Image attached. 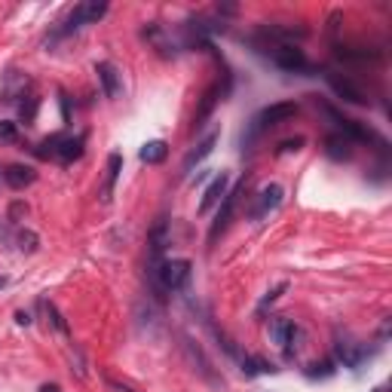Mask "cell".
Here are the masks:
<instances>
[{
  "mask_svg": "<svg viewBox=\"0 0 392 392\" xmlns=\"http://www.w3.org/2000/svg\"><path fill=\"white\" fill-rule=\"evenodd\" d=\"M154 276V288L156 292H181L190 282V260L175 258V260H163V264L151 267Z\"/></svg>",
  "mask_w": 392,
  "mask_h": 392,
  "instance_id": "obj_1",
  "label": "cell"
},
{
  "mask_svg": "<svg viewBox=\"0 0 392 392\" xmlns=\"http://www.w3.org/2000/svg\"><path fill=\"white\" fill-rule=\"evenodd\" d=\"M83 144H86L83 135H50L40 147H37V156L55 160V163H74L83 156Z\"/></svg>",
  "mask_w": 392,
  "mask_h": 392,
  "instance_id": "obj_2",
  "label": "cell"
},
{
  "mask_svg": "<svg viewBox=\"0 0 392 392\" xmlns=\"http://www.w3.org/2000/svg\"><path fill=\"white\" fill-rule=\"evenodd\" d=\"M108 13V4L105 0H86V4H80V6H74L71 9V16L62 22V28H55V34L50 37V40H59V37H68L74 31H80L83 25H92V22H98L101 16Z\"/></svg>",
  "mask_w": 392,
  "mask_h": 392,
  "instance_id": "obj_3",
  "label": "cell"
},
{
  "mask_svg": "<svg viewBox=\"0 0 392 392\" xmlns=\"http://www.w3.org/2000/svg\"><path fill=\"white\" fill-rule=\"evenodd\" d=\"M267 55L273 59L276 68H282V71H294V74L310 71V62H306L304 50H297L294 43H276L273 50H267Z\"/></svg>",
  "mask_w": 392,
  "mask_h": 392,
  "instance_id": "obj_4",
  "label": "cell"
},
{
  "mask_svg": "<svg viewBox=\"0 0 392 392\" xmlns=\"http://www.w3.org/2000/svg\"><path fill=\"white\" fill-rule=\"evenodd\" d=\"M282 196H285V190L279 188V184H267V188H260L258 196H255V202H251V209H248V218L251 221L267 218L270 212L282 205Z\"/></svg>",
  "mask_w": 392,
  "mask_h": 392,
  "instance_id": "obj_5",
  "label": "cell"
},
{
  "mask_svg": "<svg viewBox=\"0 0 392 392\" xmlns=\"http://www.w3.org/2000/svg\"><path fill=\"white\" fill-rule=\"evenodd\" d=\"M325 80H328V86L334 89V96H338V98L350 101V105H368L365 92H362V89H359L352 80H347V77H343V74H338V71H328V74H325Z\"/></svg>",
  "mask_w": 392,
  "mask_h": 392,
  "instance_id": "obj_6",
  "label": "cell"
},
{
  "mask_svg": "<svg viewBox=\"0 0 392 392\" xmlns=\"http://www.w3.org/2000/svg\"><path fill=\"white\" fill-rule=\"evenodd\" d=\"M294 114H297V105H294V101H279V105L264 108L255 120H251V123H255L260 132H264L267 126H279V123H285V120H292Z\"/></svg>",
  "mask_w": 392,
  "mask_h": 392,
  "instance_id": "obj_7",
  "label": "cell"
},
{
  "mask_svg": "<svg viewBox=\"0 0 392 392\" xmlns=\"http://www.w3.org/2000/svg\"><path fill=\"white\" fill-rule=\"evenodd\" d=\"M242 190H246V181H239L236 188H233L227 196H224V205H221V212H218V218H214V224H212V230H209V242H214L221 236L224 230H227V224H230V214H233V209H236V202H239V196H242Z\"/></svg>",
  "mask_w": 392,
  "mask_h": 392,
  "instance_id": "obj_8",
  "label": "cell"
},
{
  "mask_svg": "<svg viewBox=\"0 0 392 392\" xmlns=\"http://www.w3.org/2000/svg\"><path fill=\"white\" fill-rule=\"evenodd\" d=\"M96 74H98V83H101V92H105V98L117 101L123 96V74H120L110 62H98L96 64Z\"/></svg>",
  "mask_w": 392,
  "mask_h": 392,
  "instance_id": "obj_9",
  "label": "cell"
},
{
  "mask_svg": "<svg viewBox=\"0 0 392 392\" xmlns=\"http://www.w3.org/2000/svg\"><path fill=\"white\" fill-rule=\"evenodd\" d=\"M270 338H273L276 347L292 352V343L297 338V325L292 319H285V316H273V319H270Z\"/></svg>",
  "mask_w": 392,
  "mask_h": 392,
  "instance_id": "obj_10",
  "label": "cell"
},
{
  "mask_svg": "<svg viewBox=\"0 0 392 392\" xmlns=\"http://www.w3.org/2000/svg\"><path fill=\"white\" fill-rule=\"evenodd\" d=\"M334 350H338V359H340L343 368H359L362 362L368 359V350L362 347V343H356V340H338V343H334Z\"/></svg>",
  "mask_w": 392,
  "mask_h": 392,
  "instance_id": "obj_11",
  "label": "cell"
},
{
  "mask_svg": "<svg viewBox=\"0 0 392 392\" xmlns=\"http://www.w3.org/2000/svg\"><path fill=\"white\" fill-rule=\"evenodd\" d=\"M4 181L13 190H25V188H31V184L37 181V172L31 169V166L13 163V166H6V169H4Z\"/></svg>",
  "mask_w": 392,
  "mask_h": 392,
  "instance_id": "obj_12",
  "label": "cell"
},
{
  "mask_svg": "<svg viewBox=\"0 0 392 392\" xmlns=\"http://www.w3.org/2000/svg\"><path fill=\"white\" fill-rule=\"evenodd\" d=\"M352 144L356 142H350L347 135H328L325 138V154L331 156V160H338V163H343V160H352Z\"/></svg>",
  "mask_w": 392,
  "mask_h": 392,
  "instance_id": "obj_13",
  "label": "cell"
},
{
  "mask_svg": "<svg viewBox=\"0 0 392 392\" xmlns=\"http://www.w3.org/2000/svg\"><path fill=\"white\" fill-rule=\"evenodd\" d=\"M227 184H230V178H227V172H221V175H214V181L209 184V190H205V196H202V202H200V212L205 214L212 209V205H218L221 202V196H227Z\"/></svg>",
  "mask_w": 392,
  "mask_h": 392,
  "instance_id": "obj_14",
  "label": "cell"
},
{
  "mask_svg": "<svg viewBox=\"0 0 392 392\" xmlns=\"http://www.w3.org/2000/svg\"><path fill=\"white\" fill-rule=\"evenodd\" d=\"M214 144H218V132H209V135H205L202 142L188 154V160H184V172H193V166H196V163H202L205 156H209V154L214 151Z\"/></svg>",
  "mask_w": 392,
  "mask_h": 392,
  "instance_id": "obj_15",
  "label": "cell"
},
{
  "mask_svg": "<svg viewBox=\"0 0 392 392\" xmlns=\"http://www.w3.org/2000/svg\"><path fill=\"white\" fill-rule=\"evenodd\" d=\"M138 156H142V163H147V166H160L166 156H169V144L160 142V138H156V142H147L142 151H138Z\"/></svg>",
  "mask_w": 392,
  "mask_h": 392,
  "instance_id": "obj_16",
  "label": "cell"
},
{
  "mask_svg": "<svg viewBox=\"0 0 392 392\" xmlns=\"http://www.w3.org/2000/svg\"><path fill=\"white\" fill-rule=\"evenodd\" d=\"M120 169H123V156L120 154H110L108 156V181H105V190H101V200H110V193H114V184L120 178Z\"/></svg>",
  "mask_w": 392,
  "mask_h": 392,
  "instance_id": "obj_17",
  "label": "cell"
},
{
  "mask_svg": "<svg viewBox=\"0 0 392 392\" xmlns=\"http://www.w3.org/2000/svg\"><path fill=\"white\" fill-rule=\"evenodd\" d=\"M0 144H18V129L9 120H0Z\"/></svg>",
  "mask_w": 392,
  "mask_h": 392,
  "instance_id": "obj_18",
  "label": "cell"
},
{
  "mask_svg": "<svg viewBox=\"0 0 392 392\" xmlns=\"http://www.w3.org/2000/svg\"><path fill=\"white\" fill-rule=\"evenodd\" d=\"M37 242H40V239H37L34 230H22V233H18V248L28 251V255H31V251H37Z\"/></svg>",
  "mask_w": 392,
  "mask_h": 392,
  "instance_id": "obj_19",
  "label": "cell"
},
{
  "mask_svg": "<svg viewBox=\"0 0 392 392\" xmlns=\"http://www.w3.org/2000/svg\"><path fill=\"white\" fill-rule=\"evenodd\" d=\"M46 316H50L52 328H55V331H59V334H64V338H68V322H64V319H62V316H59V310H55V306H52V304H46Z\"/></svg>",
  "mask_w": 392,
  "mask_h": 392,
  "instance_id": "obj_20",
  "label": "cell"
},
{
  "mask_svg": "<svg viewBox=\"0 0 392 392\" xmlns=\"http://www.w3.org/2000/svg\"><path fill=\"white\" fill-rule=\"evenodd\" d=\"M301 147H304V138H288V142L279 144L276 154H294V151H301Z\"/></svg>",
  "mask_w": 392,
  "mask_h": 392,
  "instance_id": "obj_21",
  "label": "cell"
},
{
  "mask_svg": "<svg viewBox=\"0 0 392 392\" xmlns=\"http://www.w3.org/2000/svg\"><path fill=\"white\" fill-rule=\"evenodd\" d=\"M285 288H288L285 282H279V285L273 288V292H267V297H264V304H260V310H264V306H270V304H273V301H276V297H279V294H282V292H285Z\"/></svg>",
  "mask_w": 392,
  "mask_h": 392,
  "instance_id": "obj_22",
  "label": "cell"
},
{
  "mask_svg": "<svg viewBox=\"0 0 392 392\" xmlns=\"http://www.w3.org/2000/svg\"><path fill=\"white\" fill-rule=\"evenodd\" d=\"M18 214H28V205H25V202H16L13 209H9V221H16Z\"/></svg>",
  "mask_w": 392,
  "mask_h": 392,
  "instance_id": "obj_23",
  "label": "cell"
},
{
  "mask_svg": "<svg viewBox=\"0 0 392 392\" xmlns=\"http://www.w3.org/2000/svg\"><path fill=\"white\" fill-rule=\"evenodd\" d=\"M16 322L18 325H28V322H31V316H28V313H16Z\"/></svg>",
  "mask_w": 392,
  "mask_h": 392,
  "instance_id": "obj_24",
  "label": "cell"
},
{
  "mask_svg": "<svg viewBox=\"0 0 392 392\" xmlns=\"http://www.w3.org/2000/svg\"><path fill=\"white\" fill-rule=\"evenodd\" d=\"M40 392H62V389L55 386V384H43V386H40Z\"/></svg>",
  "mask_w": 392,
  "mask_h": 392,
  "instance_id": "obj_25",
  "label": "cell"
},
{
  "mask_svg": "<svg viewBox=\"0 0 392 392\" xmlns=\"http://www.w3.org/2000/svg\"><path fill=\"white\" fill-rule=\"evenodd\" d=\"M374 392H389V386H377V389H374Z\"/></svg>",
  "mask_w": 392,
  "mask_h": 392,
  "instance_id": "obj_26",
  "label": "cell"
},
{
  "mask_svg": "<svg viewBox=\"0 0 392 392\" xmlns=\"http://www.w3.org/2000/svg\"><path fill=\"white\" fill-rule=\"evenodd\" d=\"M4 285H6V279H0V288H4Z\"/></svg>",
  "mask_w": 392,
  "mask_h": 392,
  "instance_id": "obj_27",
  "label": "cell"
}]
</instances>
